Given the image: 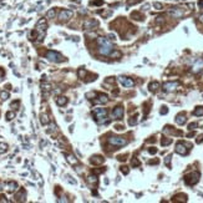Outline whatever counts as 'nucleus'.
<instances>
[{
    "label": "nucleus",
    "mask_w": 203,
    "mask_h": 203,
    "mask_svg": "<svg viewBox=\"0 0 203 203\" xmlns=\"http://www.w3.org/2000/svg\"><path fill=\"white\" fill-rule=\"evenodd\" d=\"M97 45H98V54L102 56H110L111 52L115 50L112 43L106 38H97Z\"/></svg>",
    "instance_id": "obj_1"
},
{
    "label": "nucleus",
    "mask_w": 203,
    "mask_h": 203,
    "mask_svg": "<svg viewBox=\"0 0 203 203\" xmlns=\"http://www.w3.org/2000/svg\"><path fill=\"white\" fill-rule=\"evenodd\" d=\"M46 29H47V24H46V20L44 18L40 19L38 23H36V26H35V30L32 31V34L36 35V39L39 41H43L44 36H45V32H46Z\"/></svg>",
    "instance_id": "obj_2"
},
{
    "label": "nucleus",
    "mask_w": 203,
    "mask_h": 203,
    "mask_svg": "<svg viewBox=\"0 0 203 203\" xmlns=\"http://www.w3.org/2000/svg\"><path fill=\"white\" fill-rule=\"evenodd\" d=\"M92 116L98 125H102V123L107 122V110L105 109H100V107H96V109L92 110Z\"/></svg>",
    "instance_id": "obj_3"
},
{
    "label": "nucleus",
    "mask_w": 203,
    "mask_h": 203,
    "mask_svg": "<svg viewBox=\"0 0 203 203\" xmlns=\"http://www.w3.org/2000/svg\"><path fill=\"white\" fill-rule=\"evenodd\" d=\"M45 57H46L47 60H50L51 63H63V61H65V57L61 55V54L52 51V50H49L45 52Z\"/></svg>",
    "instance_id": "obj_4"
},
{
    "label": "nucleus",
    "mask_w": 203,
    "mask_h": 203,
    "mask_svg": "<svg viewBox=\"0 0 203 203\" xmlns=\"http://www.w3.org/2000/svg\"><path fill=\"white\" fill-rule=\"evenodd\" d=\"M192 147V145L188 142H178L176 145V152L181 156H186L189 152V148Z\"/></svg>",
    "instance_id": "obj_5"
},
{
    "label": "nucleus",
    "mask_w": 203,
    "mask_h": 203,
    "mask_svg": "<svg viewBox=\"0 0 203 203\" xmlns=\"http://www.w3.org/2000/svg\"><path fill=\"white\" fill-rule=\"evenodd\" d=\"M198 181H200V173L198 172H191L184 176V182L188 186H194L196 183H198Z\"/></svg>",
    "instance_id": "obj_6"
},
{
    "label": "nucleus",
    "mask_w": 203,
    "mask_h": 203,
    "mask_svg": "<svg viewBox=\"0 0 203 203\" xmlns=\"http://www.w3.org/2000/svg\"><path fill=\"white\" fill-rule=\"evenodd\" d=\"M78 77L80 78H82L84 81H86V82H91V81H94L95 78L97 77V75H94V74H89L86 70H84V69H80L78 70Z\"/></svg>",
    "instance_id": "obj_7"
},
{
    "label": "nucleus",
    "mask_w": 203,
    "mask_h": 203,
    "mask_svg": "<svg viewBox=\"0 0 203 203\" xmlns=\"http://www.w3.org/2000/svg\"><path fill=\"white\" fill-rule=\"evenodd\" d=\"M109 143L112 146H126L127 140L125 137H118V136H111L109 138Z\"/></svg>",
    "instance_id": "obj_8"
},
{
    "label": "nucleus",
    "mask_w": 203,
    "mask_h": 203,
    "mask_svg": "<svg viewBox=\"0 0 203 203\" xmlns=\"http://www.w3.org/2000/svg\"><path fill=\"white\" fill-rule=\"evenodd\" d=\"M95 103H100V105H103V103H106L107 100H109V97H107L106 94H102V92H96L95 94V97L92 98Z\"/></svg>",
    "instance_id": "obj_9"
},
{
    "label": "nucleus",
    "mask_w": 203,
    "mask_h": 203,
    "mask_svg": "<svg viewBox=\"0 0 203 203\" xmlns=\"http://www.w3.org/2000/svg\"><path fill=\"white\" fill-rule=\"evenodd\" d=\"M178 86H180V82H178V81L164 82V84H163V91H166V92H171V91L177 90Z\"/></svg>",
    "instance_id": "obj_10"
},
{
    "label": "nucleus",
    "mask_w": 203,
    "mask_h": 203,
    "mask_svg": "<svg viewBox=\"0 0 203 203\" xmlns=\"http://www.w3.org/2000/svg\"><path fill=\"white\" fill-rule=\"evenodd\" d=\"M18 183H16L15 181H9V182H6L5 184H4V189L8 193H14L16 189H18Z\"/></svg>",
    "instance_id": "obj_11"
},
{
    "label": "nucleus",
    "mask_w": 203,
    "mask_h": 203,
    "mask_svg": "<svg viewBox=\"0 0 203 203\" xmlns=\"http://www.w3.org/2000/svg\"><path fill=\"white\" fill-rule=\"evenodd\" d=\"M123 112H125V110H123V107H122V106H117V107H115V109L112 110V114H111V117H112L114 120H120V118H122Z\"/></svg>",
    "instance_id": "obj_12"
},
{
    "label": "nucleus",
    "mask_w": 203,
    "mask_h": 203,
    "mask_svg": "<svg viewBox=\"0 0 203 203\" xmlns=\"http://www.w3.org/2000/svg\"><path fill=\"white\" fill-rule=\"evenodd\" d=\"M71 16H72V11H70V10H61L60 14H59V20H60L61 23H65V21H67L69 19H71Z\"/></svg>",
    "instance_id": "obj_13"
},
{
    "label": "nucleus",
    "mask_w": 203,
    "mask_h": 203,
    "mask_svg": "<svg viewBox=\"0 0 203 203\" xmlns=\"http://www.w3.org/2000/svg\"><path fill=\"white\" fill-rule=\"evenodd\" d=\"M15 202H25L26 201V192H25V189L24 188H20L18 192H16L15 194Z\"/></svg>",
    "instance_id": "obj_14"
},
{
    "label": "nucleus",
    "mask_w": 203,
    "mask_h": 203,
    "mask_svg": "<svg viewBox=\"0 0 203 203\" xmlns=\"http://www.w3.org/2000/svg\"><path fill=\"white\" fill-rule=\"evenodd\" d=\"M97 25H98V21L95 19H87V20H85V23H84V28L86 30H92V29L96 28Z\"/></svg>",
    "instance_id": "obj_15"
},
{
    "label": "nucleus",
    "mask_w": 203,
    "mask_h": 203,
    "mask_svg": "<svg viewBox=\"0 0 203 203\" xmlns=\"http://www.w3.org/2000/svg\"><path fill=\"white\" fill-rule=\"evenodd\" d=\"M120 80V82L125 86V87H132V86L135 85V81L132 80V78H130V77H126V76H121L118 78Z\"/></svg>",
    "instance_id": "obj_16"
},
{
    "label": "nucleus",
    "mask_w": 203,
    "mask_h": 203,
    "mask_svg": "<svg viewBox=\"0 0 203 203\" xmlns=\"http://www.w3.org/2000/svg\"><path fill=\"white\" fill-rule=\"evenodd\" d=\"M90 162L91 164H94V166H98V164H102L103 162H105V158H103L102 156H92L90 158Z\"/></svg>",
    "instance_id": "obj_17"
},
{
    "label": "nucleus",
    "mask_w": 203,
    "mask_h": 203,
    "mask_svg": "<svg viewBox=\"0 0 203 203\" xmlns=\"http://www.w3.org/2000/svg\"><path fill=\"white\" fill-rule=\"evenodd\" d=\"M186 121H187V116H186L184 112H181V114H178L176 116V122L178 123V125H184Z\"/></svg>",
    "instance_id": "obj_18"
},
{
    "label": "nucleus",
    "mask_w": 203,
    "mask_h": 203,
    "mask_svg": "<svg viewBox=\"0 0 203 203\" xmlns=\"http://www.w3.org/2000/svg\"><path fill=\"white\" fill-rule=\"evenodd\" d=\"M56 103H57V106H65L66 103L69 102L67 100V97H65V96H59V97H56Z\"/></svg>",
    "instance_id": "obj_19"
},
{
    "label": "nucleus",
    "mask_w": 203,
    "mask_h": 203,
    "mask_svg": "<svg viewBox=\"0 0 203 203\" xmlns=\"http://www.w3.org/2000/svg\"><path fill=\"white\" fill-rule=\"evenodd\" d=\"M40 122H41V125L46 126V125H49V122H50V118H49V116L43 112L40 115Z\"/></svg>",
    "instance_id": "obj_20"
},
{
    "label": "nucleus",
    "mask_w": 203,
    "mask_h": 203,
    "mask_svg": "<svg viewBox=\"0 0 203 203\" xmlns=\"http://www.w3.org/2000/svg\"><path fill=\"white\" fill-rule=\"evenodd\" d=\"M158 87H160V84L157 81H152L151 84L148 85V89H150L151 92H156V91L158 90Z\"/></svg>",
    "instance_id": "obj_21"
},
{
    "label": "nucleus",
    "mask_w": 203,
    "mask_h": 203,
    "mask_svg": "<svg viewBox=\"0 0 203 203\" xmlns=\"http://www.w3.org/2000/svg\"><path fill=\"white\" fill-rule=\"evenodd\" d=\"M66 160H67V162L71 163V164H77L78 163L77 158L75 156H72V155H66Z\"/></svg>",
    "instance_id": "obj_22"
},
{
    "label": "nucleus",
    "mask_w": 203,
    "mask_h": 203,
    "mask_svg": "<svg viewBox=\"0 0 203 203\" xmlns=\"http://www.w3.org/2000/svg\"><path fill=\"white\" fill-rule=\"evenodd\" d=\"M131 18H133L135 20H138V21H142L143 20V15L138 13V11H133V13L131 14Z\"/></svg>",
    "instance_id": "obj_23"
},
{
    "label": "nucleus",
    "mask_w": 203,
    "mask_h": 203,
    "mask_svg": "<svg viewBox=\"0 0 203 203\" xmlns=\"http://www.w3.org/2000/svg\"><path fill=\"white\" fill-rule=\"evenodd\" d=\"M41 89H43V92L44 94H49L50 92V90H51V85L50 84H45V82H43V84H41Z\"/></svg>",
    "instance_id": "obj_24"
},
{
    "label": "nucleus",
    "mask_w": 203,
    "mask_h": 203,
    "mask_svg": "<svg viewBox=\"0 0 203 203\" xmlns=\"http://www.w3.org/2000/svg\"><path fill=\"white\" fill-rule=\"evenodd\" d=\"M8 148H9V146H8L6 143L0 142V155H4V153L8 151Z\"/></svg>",
    "instance_id": "obj_25"
},
{
    "label": "nucleus",
    "mask_w": 203,
    "mask_h": 203,
    "mask_svg": "<svg viewBox=\"0 0 203 203\" xmlns=\"http://www.w3.org/2000/svg\"><path fill=\"white\" fill-rule=\"evenodd\" d=\"M86 181H87L89 184H96L97 183V177L96 176H89Z\"/></svg>",
    "instance_id": "obj_26"
},
{
    "label": "nucleus",
    "mask_w": 203,
    "mask_h": 203,
    "mask_svg": "<svg viewBox=\"0 0 203 203\" xmlns=\"http://www.w3.org/2000/svg\"><path fill=\"white\" fill-rule=\"evenodd\" d=\"M194 116H203V106H198L196 107V110L193 111Z\"/></svg>",
    "instance_id": "obj_27"
},
{
    "label": "nucleus",
    "mask_w": 203,
    "mask_h": 203,
    "mask_svg": "<svg viewBox=\"0 0 203 203\" xmlns=\"http://www.w3.org/2000/svg\"><path fill=\"white\" fill-rule=\"evenodd\" d=\"M55 15H56V10L55 9H50L46 13V18L47 19H54V18H55Z\"/></svg>",
    "instance_id": "obj_28"
},
{
    "label": "nucleus",
    "mask_w": 203,
    "mask_h": 203,
    "mask_svg": "<svg viewBox=\"0 0 203 203\" xmlns=\"http://www.w3.org/2000/svg\"><path fill=\"white\" fill-rule=\"evenodd\" d=\"M9 96H10V94L8 92V91H1V92H0V98H1L3 101L8 100V98H9Z\"/></svg>",
    "instance_id": "obj_29"
},
{
    "label": "nucleus",
    "mask_w": 203,
    "mask_h": 203,
    "mask_svg": "<svg viewBox=\"0 0 203 203\" xmlns=\"http://www.w3.org/2000/svg\"><path fill=\"white\" fill-rule=\"evenodd\" d=\"M172 143V140L171 138H167V137H163L162 141H161V145L164 147V146H168V145Z\"/></svg>",
    "instance_id": "obj_30"
},
{
    "label": "nucleus",
    "mask_w": 203,
    "mask_h": 203,
    "mask_svg": "<svg viewBox=\"0 0 203 203\" xmlns=\"http://www.w3.org/2000/svg\"><path fill=\"white\" fill-rule=\"evenodd\" d=\"M5 117H6L8 121H11V120H13V118L15 117V112H14V111H9V112H6Z\"/></svg>",
    "instance_id": "obj_31"
},
{
    "label": "nucleus",
    "mask_w": 203,
    "mask_h": 203,
    "mask_svg": "<svg viewBox=\"0 0 203 203\" xmlns=\"http://www.w3.org/2000/svg\"><path fill=\"white\" fill-rule=\"evenodd\" d=\"M142 0H127L126 1V5L127 6H131V5H135V4H138V3H141Z\"/></svg>",
    "instance_id": "obj_32"
},
{
    "label": "nucleus",
    "mask_w": 203,
    "mask_h": 203,
    "mask_svg": "<svg viewBox=\"0 0 203 203\" xmlns=\"http://www.w3.org/2000/svg\"><path fill=\"white\" fill-rule=\"evenodd\" d=\"M90 5H96V6H101L103 5V0H94L90 3Z\"/></svg>",
    "instance_id": "obj_33"
},
{
    "label": "nucleus",
    "mask_w": 203,
    "mask_h": 203,
    "mask_svg": "<svg viewBox=\"0 0 203 203\" xmlns=\"http://www.w3.org/2000/svg\"><path fill=\"white\" fill-rule=\"evenodd\" d=\"M111 57H121L122 56V54L121 52H120V51H112V52H111V55H110Z\"/></svg>",
    "instance_id": "obj_34"
},
{
    "label": "nucleus",
    "mask_w": 203,
    "mask_h": 203,
    "mask_svg": "<svg viewBox=\"0 0 203 203\" xmlns=\"http://www.w3.org/2000/svg\"><path fill=\"white\" fill-rule=\"evenodd\" d=\"M171 158H172V157H171V155H169V156L166 157V160H164V163H166L167 167H171Z\"/></svg>",
    "instance_id": "obj_35"
},
{
    "label": "nucleus",
    "mask_w": 203,
    "mask_h": 203,
    "mask_svg": "<svg viewBox=\"0 0 203 203\" xmlns=\"http://www.w3.org/2000/svg\"><path fill=\"white\" fill-rule=\"evenodd\" d=\"M121 172L123 175H128V172H130V169H128L127 166H121Z\"/></svg>",
    "instance_id": "obj_36"
},
{
    "label": "nucleus",
    "mask_w": 203,
    "mask_h": 203,
    "mask_svg": "<svg viewBox=\"0 0 203 203\" xmlns=\"http://www.w3.org/2000/svg\"><path fill=\"white\" fill-rule=\"evenodd\" d=\"M20 106V101H14L13 103H11V107H13V110H18Z\"/></svg>",
    "instance_id": "obj_37"
},
{
    "label": "nucleus",
    "mask_w": 203,
    "mask_h": 203,
    "mask_svg": "<svg viewBox=\"0 0 203 203\" xmlns=\"http://www.w3.org/2000/svg\"><path fill=\"white\" fill-rule=\"evenodd\" d=\"M8 202H9V200L4 194H0V203H8Z\"/></svg>",
    "instance_id": "obj_38"
},
{
    "label": "nucleus",
    "mask_w": 203,
    "mask_h": 203,
    "mask_svg": "<svg viewBox=\"0 0 203 203\" xmlns=\"http://www.w3.org/2000/svg\"><path fill=\"white\" fill-rule=\"evenodd\" d=\"M140 164H141V162H140L137 158H133V160H132V166H133V167H138Z\"/></svg>",
    "instance_id": "obj_39"
},
{
    "label": "nucleus",
    "mask_w": 203,
    "mask_h": 203,
    "mask_svg": "<svg viewBox=\"0 0 203 203\" xmlns=\"http://www.w3.org/2000/svg\"><path fill=\"white\" fill-rule=\"evenodd\" d=\"M128 123H130L131 126H133V125H136V123H137V120H136V117H132V118L128 120Z\"/></svg>",
    "instance_id": "obj_40"
},
{
    "label": "nucleus",
    "mask_w": 203,
    "mask_h": 203,
    "mask_svg": "<svg viewBox=\"0 0 203 203\" xmlns=\"http://www.w3.org/2000/svg\"><path fill=\"white\" fill-rule=\"evenodd\" d=\"M160 112H161V115H166V114L168 112V109H167L166 106H162V107H161V111H160Z\"/></svg>",
    "instance_id": "obj_41"
},
{
    "label": "nucleus",
    "mask_w": 203,
    "mask_h": 203,
    "mask_svg": "<svg viewBox=\"0 0 203 203\" xmlns=\"http://www.w3.org/2000/svg\"><path fill=\"white\" fill-rule=\"evenodd\" d=\"M197 123L196 122H192V123H189V126H188V130H196L197 128Z\"/></svg>",
    "instance_id": "obj_42"
},
{
    "label": "nucleus",
    "mask_w": 203,
    "mask_h": 203,
    "mask_svg": "<svg viewBox=\"0 0 203 203\" xmlns=\"http://www.w3.org/2000/svg\"><path fill=\"white\" fill-rule=\"evenodd\" d=\"M156 152H157V148H155V147H151V148H148V153H151V155H155Z\"/></svg>",
    "instance_id": "obj_43"
},
{
    "label": "nucleus",
    "mask_w": 203,
    "mask_h": 203,
    "mask_svg": "<svg viewBox=\"0 0 203 203\" xmlns=\"http://www.w3.org/2000/svg\"><path fill=\"white\" fill-rule=\"evenodd\" d=\"M196 142H197V143H202V142H203V135H200V136H198L197 140H196Z\"/></svg>",
    "instance_id": "obj_44"
},
{
    "label": "nucleus",
    "mask_w": 203,
    "mask_h": 203,
    "mask_svg": "<svg viewBox=\"0 0 203 203\" xmlns=\"http://www.w3.org/2000/svg\"><path fill=\"white\" fill-rule=\"evenodd\" d=\"M153 5H155V8H156L157 10H161V9H162V4H160V3H155Z\"/></svg>",
    "instance_id": "obj_45"
},
{
    "label": "nucleus",
    "mask_w": 203,
    "mask_h": 203,
    "mask_svg": "<svg viewBox=\"0 0 203 203\" xmlns=\"http://www.w3.org/2000/svg\"><path fill=\"white\" fill-rule=\"evenodd\" d=\"M4 75H5V70H4L3 67H0V80L4 77Z\"/></svg>",
    "instance_id": "obj_46"
},
{
    "label": "nucleus",
    "mask_w": 203,
    "mask_h": 203,
    "mask_svg": "<svg viewBox=\"0 0 203 203\" xmlns=\"http://www.w3.org/2000/svg\"><path fill=\"white\" fill-rule=\"evenodd\" d=\"M126 157H127V155H122V156H120V157H118V161H125V160H126Z\"/></svg>",
    "instance_id": "obj_47"
},
{
    "label": "nucleus",
    "mask_w": 203,
    "mask_h": 203,
    "mask_svg": "<svg viewBox=\"0 0 203 203\" xmlns=\"http://www.w3.org/2000/svg\"><path fill=\"white\" fill-rule=\"evenodd\" d=\"M150 164H157L158 163V160H153V161H151V162H148Z\"/></svg>",
    "instance_id": "obj_48"
},
{
    "label": "nucleus",
    "mask_w": 203,
    "mask_h": 203,
    "mask_svg": "<svg viewBox=\"0 0 203 203\" xmlns=\"http://www.w3.org/2000/svg\"><path fill=\"white\" fill-rule=\"evenodd\" d=\"M198 6H200L201 9H203V0H200V1H198Z\"/></svg>",
    "instance_id": "obj_49"
},
{
    "label": "nucleus",
    "mask_w": 203,
    "mask_h": 203,
    "mask_svg": "<svg viewBox=\"0 0 203 203\" xmlns=\"http://www.w3.org/2000/svg\"><path fill=\"white\" fill-rule=\"evenodd\" d=\"M200 21H201V23H203V14L200 16Z\"/></svg>",
    "instance_id": "obj_50"
},
{
    "label": "nucleus",
    "mask_w": 203,
    "mask_h": 203,
    "mask_svg": "<svg viewBox=\"0 0 203 203\" xmlns=\"http://www.w3.org/2000/svg\"><path fill=\"white\" fill-rule=\"evenodd\" d=\"M71 1H75V3H80L81 0H71Z\"/></svg>",
    "instance_id": "obj_51"
},
{
    "label": "nucleus",
    "mask_w": 203,
    "mask_h": 203,
    "mask_svg": "<svg viewBox=\"0 0 203 203\" xmlns=\"http://www.w3.org/2000/svg\"><path fill=\"white\" fill-rule=\"evenodd\" d=\"M0 1H1V0H0Z\"/></svg>",
    "instance_id": "obj_52"
}]
</instances>
